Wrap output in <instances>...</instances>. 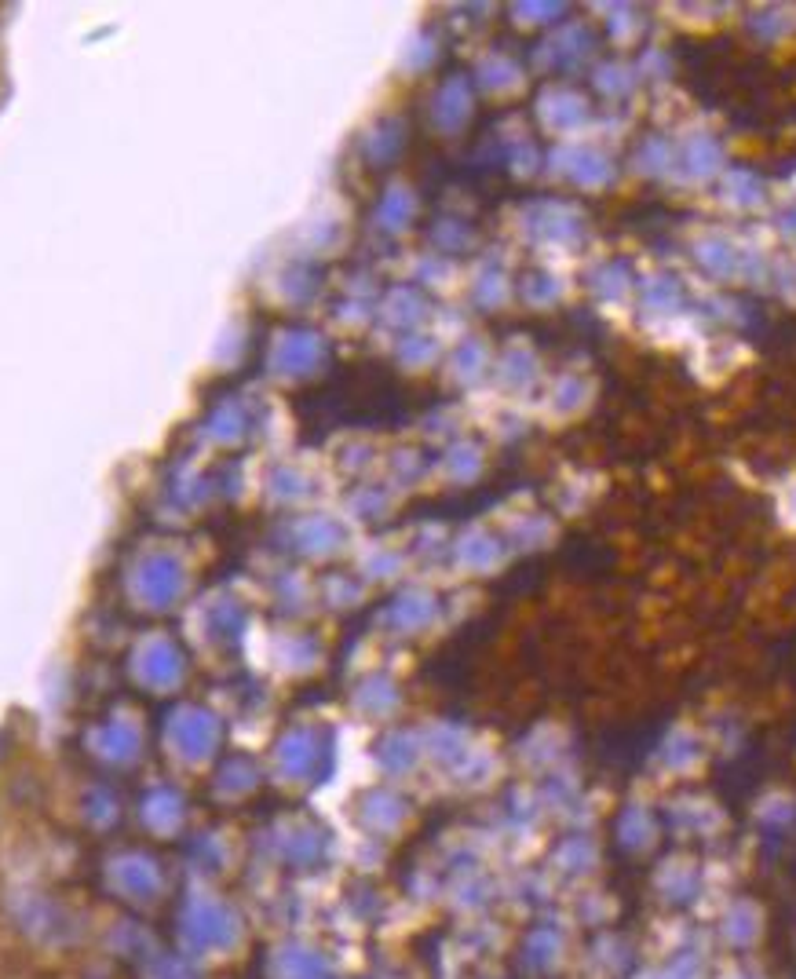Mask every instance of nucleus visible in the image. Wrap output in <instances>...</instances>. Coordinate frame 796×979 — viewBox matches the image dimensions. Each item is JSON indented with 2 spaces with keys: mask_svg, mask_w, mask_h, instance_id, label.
Wrapping results in <instances>:
<instances>
[{
  "mask_svg": "<svg viewBox=\"0 0 796 979\" xmlns=\"http://www.w3.org/2000/svg\"><path fill=\"white\" fill-rule=\"evenodd\" d=\"M687 161H690V172L705 175V172H713L720 165V146L709 136H694L687 143Z\"/></svg>",
  "mask_w": 796,
  "mask_h": 979,
  "instance_id": "obj_1",
  "label": "nucleus"
},
{
  "mask_svg": "<svg viewBox=\"0 0 796 979\" xmlns=\"http://www.w3.org/2000/svg\"><path fill=\"white\" fill-rule=\"evenodd\" d=\"M698 256H701V263L709 267V271H716V275H731V271H735V263H738V256H735V249H731L727 241H705Z\"/></svg>",
  "mask_w": 796,
  "mask_h": 979,
  "instance_id": "obj_2",
  "label": "nucleus"
},
{
  "mask_svg": "<svg viewBox=\"0 0 796 979\" xmlns=\"http://www.w3.org/2000/svg\"><path fill=\"white\" fill-rule=\"evenodd\" d=\"M731 191H738L735 194V202H742V205H756L760 202V194H763V187H760V180L753 172H731Z\"/></svg>",
  "mask_w": 796,
  "mask_h": 979,
  "instance_id": "obj_3",
  "label": "nucleus"
}]
</instances>
